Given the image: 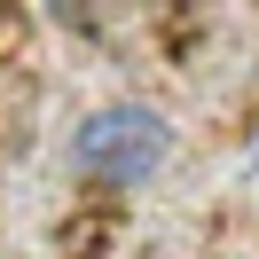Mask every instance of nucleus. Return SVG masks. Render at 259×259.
<instances>
[{
	"mask_svg": "<svg viewBox=\"0 0 259 259\" xmlns=\"http://www.w3.org/2000/svg\"><path fill=\"white\" fill-rule=\"evenodd\" d=\"M165 157H173V126L149 102H110L71 134V173L95 189H142L165 173Z\"/></svg>",
	"mask_w": 259,
	"mask_h": 259,
	"instance_id": "obj_1",
	"label": "nucleus"
}]
</instances>
